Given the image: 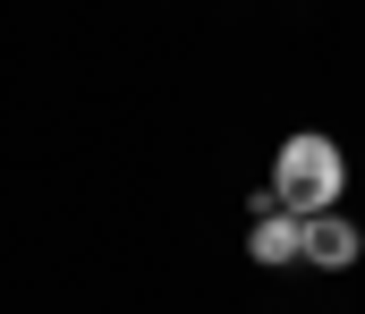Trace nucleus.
<instances>
[{
	"label": "nucleus",
	"instance_id": "nucleus-1",
	"mask_svg": "<svg viewBox=\"0 0 365 314\" xmlns=\"http://www.w3.org/2000/svg\"><path fill=\"white\" fill-rule=\"evenodd\" d=\"M340 196H349V153H340L331 136L297 127V136L280 145V162H272V204L314 221V212H340Z\"/></svg>",
	"mask_w": 365,
	"mask_h": 314
},
{
	"label": "nucleus",
	"instance_id": "nucleus-2",
	"mask_svg": "<svg viewBox=\"0 0 365 314\" xmlns=\"http://www.w3.org/2000/svg\"><path fill=\"white\" fill-rule=\"evenodd\" d=\"M247 255H255L264 272H289V263H306V212L264 204V212H255V229H247Z\"/></svg>",
	"mask_w": 365,
	"mask_h": 314
},
{
	"label": "nucleus",
	"instance_id": "nucleus-3",
	"mask_svg": "<svg viewBox=\"0 0 365 314\" xmlns=\"http://www.w3.org/2000/svg\"><path fill=\"white\" fill-rule=\"evenodd\" d=\"M357 255H365V238L349 212H314L306 221V272H349Z\"/></svg>",
	"mask_w": 365,
	"mask_h": 314
}]
</instances>
